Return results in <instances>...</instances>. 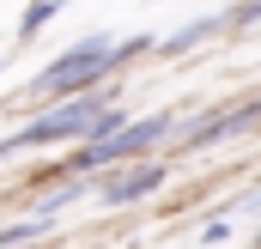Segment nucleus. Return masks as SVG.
<instances>
[{"label":"nucleus","instance_id":"1","mask_svg":"<svg viewBox=\"0 0 261 249\" xmlns=\"http://www.w3.org/2000/svg\"><path fill=\"white\" fill-rule=\"evenodd\" d=\"M140 49H146V37H128L122 49L110 37H85V43H73L67 55H55L37 73V91H73V97H85V85H97L103 73L122 67V55H140Z\"/></svg>","mask_w":261,"mask_h":249},{"label":"nucleus","instance_id":"2","mask_svg":"<svg viewBox=\"0 0 261 249\" xmlns=\"http://www.w3.org/2000/svg\"><path fill=\"white\" fill-rule=\"evenodd\" d=\"M110 110V97H97V91H85V97H67L61 110H43V116H31V122L18 128L12 140H0V158L6 152H24V146H55V140H91V128L97 116Z\"/></svg>","mask_w":261,"mask_h":249},{"label":"nucleus","instance_id":"3","mask_svg":"<svg viewBox=\"0 0 261 249\" xmlns=\"http://www.w3.org/2000/svg\"><path fill=\"white\" fill-rule=\"evenodd\" d=\"M164 134H176V110H158V116H146V122H128L122 134H110V140H91V146H79L73 158H67V170H103V164H128V158H146Z\"/></svg>","mask_w":261,"mask_h":249},{"label":"nucleus","instance_id":"4","mask_svg":"<svg viewBox=\"0 0 261 249\" xmlns=\"http://www.w3.org/2000/svg\"><path fill=\"white\" fill-rule=\"evenodd\" d=\"M249 128H261V97L237 104V110H225V116H206V122H195V128H189V140H195V146H206V140H231V134H249Z\"/></svg>","mask_w":261,"mask_h":249},{"label":"nucleus","instance_id":"5","mask_svg":"<svg viewBox=\"0 0 261 249\" xmlns=\"http://www.w3.org/2000/svg\"><path fill=\"white\" fill-rule=\"evenodd\" d=\"M164 177H170L164 164H134V170H116V177L103 183V194H110V207H134V201H146Z\"/></svg>","mask_w":261,"mask_h":249},{"label":"nucleus","instance_id":"6","mask_svg":"<svg viewBox=\"0 0 261 249\" xmlns=\"http://www.w3.org/2000/svg\"><path fill=\"white\" fill-rule=\"evenodd\" d=\"M213 31H225V12H206V18H195V24H182L176 37H164V55H189V49L206 43Z\"/></svg>","mask_w":261,"mask_h":249},{"label":"nucleus","instance_id":"7","mask_svg":"<svg viewBox=\"0 0 261 249\" xmlns=\"http://www.w3.org/2000/svg\"><path fill=\"white\" fill-rule=\"evenodd\" d=\"M55 12H61V0H31V6L18 12V43H31V37H37V31L55 18Z\"/></svg>","mask_w":261,"mask_h":249},{"label":"nucleus","instance_id":"8","mask_svg":"<svg viewBox=\"0 0 261 249\" xmlns=\"http://www.w3.org/2000/svg\"><path fill=\"white\" fill-rule=\"evenodd\" d=\"M37 231H49V213H37V219H18V225H6V231H0V243H31Z\"/></svg>","mask_w":261,"mask_h":249},{"label":"nucleus","instance_id":"9","mask_svg":"<svg viewBox=\"0 0 261 249\" xmlns=\"http://www.w3.org/2000/svg\"><path fill=\"white\" fill-rule=\"evenodd\" d=\"M243 24H261V0H243L225 12V31H243Z\"/></svg>","mask_w":261,"mask_h":249}]
</instances>
